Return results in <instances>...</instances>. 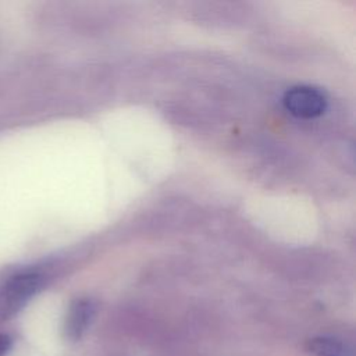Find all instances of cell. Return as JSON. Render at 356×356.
Here are the masks:
<instances>
[{"instance_id":"obj_1","label":"cell","mask_w":356,"mask_h":356,"mask_svg":"<svg viewBox=\"0 0 356 356\" xmlns=\"http://www.w3.org/2000/svg\"><path fill=\"white\" fill-rule=\"evenodd\" d=\"M42 286V275L36 271H21L10 277L0 289V320L15 316Z\"/></svg>"},{"instance_id":"obj_2","label":"cell","mask_w":356,"mask_h":356,"mask_svg":"<svg viewBox=\"0 0 356 356\" xmlns=\"http://www.w3.org/2000/svg\"><path fill=\"white\" fill-rule=\"evenodd\" d=\"M325 97L316 88L299 85L288 89L284 95L285 108L299 118H314L325 110Z\"/></svg>"},{"instance_id":"obj_3","label":"cell","mask_w":356,"mask_h":356,"mask_svg":"<svg viewBox=\"0 0 356 356\" xmlns=\"http://www.w3.org/2000/svg\"><path fill=\"white\" fill-rule=\"evenodd\" d=\"M93 313H95V307L90 300L88 299L74 300L65 316V323H64L65 337L71 341L79 339L88 330V325L92 321Z\"/></svg>"},{"instance_id":"obj_4","label":"cell","mask_w":356,"mask_h":356,"mask_svg":"<svg viewBox=\"0 0 356 356\" xmlns=\"http://www.w3.org/2000/svg\"><path fill=\"white\" fill-rule=\"evenodd\" d=\"M306 349L313 356H352L350 348L332 337H314L307 341Z\"/></svg>"},{"instance_id":"obj_5","label":"cell","mask_w":356,"mask_h":356,"mask_svg":"<svg viewBox=\"0 0 356 356\" xmlns=\"http://www.w3.org/2000/svg\"><path fill=\"white\" fill-rule=\"evenodd\" d=\"M13 348V338L8 334H0V356H4L8 353V350Z\"/></svg>"}]
</instances>
